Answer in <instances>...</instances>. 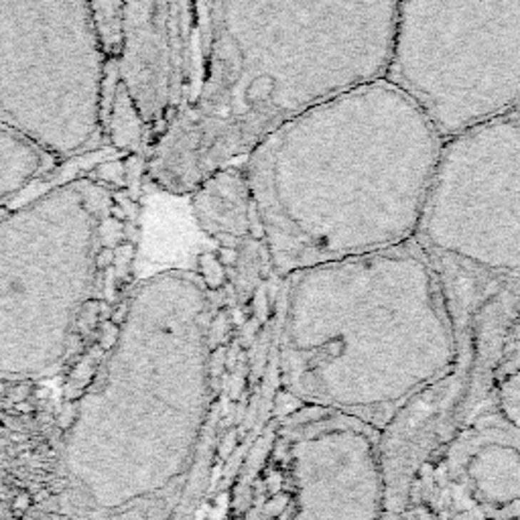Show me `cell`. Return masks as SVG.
<instances>
[{
  "mask_svg": "<svg viewBox=\"0 0 520 520\" xmlns=\"http://www.w3.org/2000/svg\"><path fill=\"white\" fill-rule=\"evenodd\" d=\"M193 78L145 155L147 179L193 193L282 124L384 80L399 0H205Z\"/></svg>",
  "mask_w": 520,
  "mask_h": 520,
  "instance_id": "obj_1",
  "label": "cell"
},
{
  "mask_svg": "<svg viewBox=\"0 0 520 520\" xmlns=\"http://www.w3.org/2000/svg\"><path fill=\"white\" fill-rule=\"evenodd\" d=\"M443 145L387 78L282 124L238 163L268 270L282 279L413 242Z\"/></svg>",
  "mask_w": 520,
  "mask_h": 520,
  "instance_id": "obj_2",
  "label": "cell"
},
{
  "mask_svg": "<svg viewBox=\"0 0 520 520\" xmlns=\"http://www.w3.org/2000/svg\"><path fill=\"white\" fill-rule=\"evenodd\" d=\"M145 179L108 147L0 208V358L55 360L126 293Z\"/></svg>",
  "mask_w": 520,
  "mask_h": 520,
  "instance_id": "obj_3",
  "label": "cell"
},
{
  "mask_svg": "<svg viewBox=\"0 0 520 520\" xmlns=\"http://www.w3.org/2000/svg\"><path fill=\"white\" fill-rule=\"evenodd\" d=\"M282 362L311 376L360 382H431L447 376L459 344L439 280L414 242L301 268L280 279Z\"/></svg>",
  "mask_w": 520,
  "mask_h": 520,
  "instance_id": "obj_4",
  "label": "cell"
},
{
  "mask_svg": "<svg viewBox=\"0 0 520 520\" xmlns=\"http://www.w3.org/2000/svg\"><path fill=\"white\" fill-rule=\"evenodd\" d=\"M413 242L439 280L459 354L502 352L520 317V110L443 145Z\"/></svg>",
  "mask_w": 520,
  "mask_h": 520,
  "instance_id": "obj_5",
  "label": "cell"
},
{
  "mask_svg": "<svg viewBox=\"0 0 520 520\" xmlns=\"http://www.w3.org/2000/svg\"><path fill=\"white\" fill-rule=\"evenodd\" d=\"M118 63L96 0H0V122L61 163L114 147Z\"/></svg>",
  "mask_w": 520,
  "mask_h": 520,
  "instance_id": "obj_6",
  "label": "cell"
},
{
  "mask_svg": "<svg viewBox=\"0 0 520 520\" xmlns=\"http://www.w3.org/2000/svg\"><path fill=\"white\" fill-rule=\"evenodd\" d=\"M387 80L443 141L520 110V0H399Z\"/></svg>",
  "mask_w": 520,
  "mask_h": 520,
  "instance_id": "obj_7",
  "label": "cell"
},
{
  "mask_svg": "<svg viewBox=\"0 0 520 520\" xmlns=\"http://www.w3.org/2000/svg\"><path fill=\"white\" fill-rule=\"evenodd\" d=\"M122 2V80L138 98H165L185 81L193 63L200 29L198 0Z\"/></svg>",
  "mask_w": 520,
  "mask_h": 520,
  "instance_id": "obj_8",
  "label": "cell"
},
{
  "mask_svg": "<svg viewBox=\"0 0 520 520\" xmlns=\"http://www.w3.org/2000/svg\"><path fill=\"white\" fill-rule=\"evenodd\" d=\"M189 195L195 220L208 236L234 250L253 244L262 253L254 220L253 195L238 163L208 177Z\"/></svg>",
  "mask_w": 520,
  "mask_h": 520,
  "instance_id": "obj_9",
  "label": "cell"
},
{
  "mask_svg": "<svg viewBox=\"0 0 520 520\" xmlns=\"http://www.w3.org/2000/svg\"><path fill=\"white\" fill-rule=\"evenodd\" d=\"M63 165L31 136L0 122V208L25 195Z\"/></svg>",
  "mask_w": 520,
  "mask_h": 520,
  "instance_id": "obj_10",
  "label": "cell"
}]
</instances>
